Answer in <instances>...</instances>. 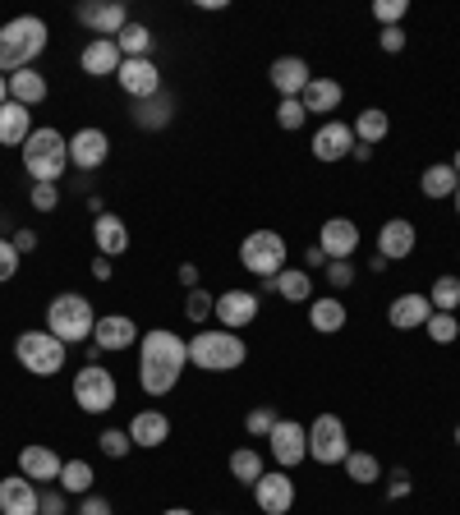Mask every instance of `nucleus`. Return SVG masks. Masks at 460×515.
I'll use <instances>...</instances> for the list:
<instances>
[{
  "label": "nucleus",
  "mask_w": 460,
  "mask_h": 515,
  "mask_svg": "<svg viewBox=\"0 0 460 515\" xmlns=\"http://www.w3.org/2000/svg\"><path fill=\"white\" fill-rule=\"evenodd\" d=\"M184 368H189V341L184 336L166 332V327L138 336V387L148 391V396L175 391Z\"/></svg>",
  "instance_id": "f257e3e1"
},
{
  "label": "nucleus",
  "mask_w": 460,
  "mask_h": 515,
  "mask_svg": "<svg viewBox=\"0 0 460 515\" xmlns=\"http://www.w3.org/2000/svg\"><path fill=\"white\" fill-rule=\"evenodd\" d=\"M46 42H51V28L37 14H19V19L0 23V74L33 69V60L46 51Z\"/></svg>",
  "instance_id": "f03ea898"
},
{
  "label": "nucleus",
  "mask_w": 460,
  "mask_h": 515,
  "mask_svg": "<svg viewBox=\"0 0 460 515\" xmlns=\"http://www.w3.org/2000/svg\"><path fill=\"white\" fill-rule=\"evenodd\" d=\"M23 171L33 175V184H60V175L69 171V138L60 129H33L23 143Z\"/></svg>",
  "instance_id": "7ed1b4c3"
},
{
  "label": "nucleus",
  "mask_w": 460,
  "mask_h": 515,
  "mask_svg": "<svg viewBox=\"0 0 460 515\" xmlns=\"http://www.w3.org/2000/svg\"><path fill=\"white\" fill-rule=\"evenodd\" d=\"M46 332L60 336L65 345L92 341V332H97V313H92L88 295H79V290H65V295L51 299V304H46Z\"/></svg>",
  "instance_id": "20e7f679"
},
{
  "label": "nucleus",
  "mask_w": 460,
  "mask_h": 515,
  "mask_svg": "<svg viewBox=\"0 0 460 515\" xmlns=\"http://www.w3.org/2000/svg\"><path fill=\"white\" fill-rule=\"evenodd\" d=\"M249 359V345L240 341V332H194L189 336V364L203 373H230Z\"/></svg>",
  "instance_id": "39448f33"
},
{
  "label": "nucleus",
  "mask_w": 460,
  "mask_h": 515,
  "mask_svg": "<svg viewBox=\"0 0 460 515\" xmlns=\"http://www.w3.org/2000/svg\"><path fill=\"white\" fill-rule=\"evenodd\" d=\"M65 355H69V345L51 332H19L14 336V359H19L33 378H56L60 368H65Z\"/></svg>",
  "instance_id": "423d86ee"
},
{
  "label": "nucleus",
  "mask_w": 460,
  "mask_h": 515,
  "mask_svg": "<svg viewBox=\"0 0 460 515\" xmlns=\"http://www.w3.org/2000/svg\"><path fill=\"white\" fill-rule=\"evenodd\" d=\"M240 263H244V272H253L258 281H276V276L286 272V235L253 230L249 240L240 244Z\"/></svg>",
  "instance_id": "0eeeda50"
},
{
  "label": "nucleus",
  "mask_w": 460,
  "mask_h": 515,
  "mask_svg": "<svg viewBox=\"0 0 460 515\" xmlns=\"http://www.w3.org/2000/svg\"><path fill=\"white\" fill-rule=\"evenodd\" d=\"M115 396H120V387H115L111 368L83 364L79 373H74V405H79L83 414H106L115 405Z\"/></svg>",
  "instance_id": "6e6552de"
},
{
  "label": "nucleus",
  "mask_w": 460,
  "mask_h": 515,
  "mask_svg": "<svg viewBox=\"0 0 460 515\" xmlns=\"http://www.w3.org/2000/svg\"><path fill=\"white\" fill-rule=\"evenodd\" d=\"M345 456H350L345 424L336 414H318L309 424V460H318V465H345Z\"/></svg>",
  "instance_id": "1a4fd4ad"
},
{
  "label": "nucleus",
  "mask_w": 460,
  "mask_h": 515,
  "mask_svg": "<svg viewBox=\"0 0 460 515\" xmlns=\"http://www.w3.org/2000/svg\"><path fill=\"white\" fill-rule=\"evenodd\" d=\"M267 451H272V460L281 465V470H290V465H304V456H309V433H304V424H295V419H281V424L267 433Z\"/></svg>",
  "instance_id": "9d476101"
},
{
  "label": "nucleus",
  "mask_w": 460,
  "mask_h": 515,
  "mask_svg": "<svg viewBox=\"0 0 460 515\" xmlns=\"http://www.w3.org/2000/svg\"><path fill=\"white\" fill-rule=\"evenodd\" d=\"M120 92L125 97H134V102H148V97H157L161 92V69H157V60L152 56H143V60H120Z\"/></svg>",
  "instance_id": "9b49d317"
},
{
  "label": "nucleus",
  "mask_w": 460,
  "mask_h": 515,
  "mask_svg": "<svg viewBox=\"0 0 460 515\" xmlns=\"http://www.w3.org/2000/svg\"><path fill=\"white\" fill-rule=\"evenodd\" d=\"M253 502L263 515H286L295 506V479L286 470H267L263 479L253 483Z\"/></svg>",
  "instance_id": "f8f14e48"
},
{
  "label": "nucleus",
  "mask_w": 460,
  "mask_h": 515,
  "mask_svg": "<svg viewBox=\"0 0 460 515\" xmlns=\"http://www.w3.org/2000/svg\"><path fill=\"white\" fill-rule=\"evenodd\" d=\"M106 157H111V138H106V129L83 125L79 134L69 138V166H79V171H97V166H106Z\"/></svg>",
  "instance_id": "ddd939ff"
},
{
  "label": "nucleus",
  "mask_w": 460,
  "mask_h": 515,
  "mask_svg": "<svg viewBox=\"0 0 460 515\" xmlns=\"http://www.w3.org/2000/svg\"><path fill=\"white\" fill-rule=\"evenodd\" d=\"M79 23L92 28L97 37H120V28L129 23V10L125 0H88V5H79Z\"/></svg>",
  "instance_id": "4468645a"
},
{
  "label": "nucleus",
  "mask_w": 460,
  "mask_h": 515,
  "mask_svg": "<svg viewBox=\"0 0 460 515\" xmlns=\"http://www.w3.org/2000/svg\"><path fill=\"white\" fill-rule=\"evenodd\" d=\"M318 249L327 253V263H341V258H355L359 249V226L350 217H327L318 235Z\"/></svg>",
  "instance_id": "2eb2a0df"
},
{
  "label": "nucleus",
  "mask_w": 460,
  "mask_h": 515,
  "mask_svg": "<svg viewBox=\"0 0 460 515\" xmlns=\"http://www.w3.org/2000/svg\"><path fill=\"white\" fill-rule=\"evenodd\" d=\"M120 46H115V37H92L88 46L79 51V65L88 79H111V74H120Z\"/></svg>",
  "instance_id": "dca6fc26"
},
{
  "label": "nucleus",
  "mask_w": 460,
  "mask_h": 515,
  "mask_svg": "<svg viewBox=\"0 0 460 515\" xmlns=\"http://www.w3.org/2000/svg\"><path fill=\"white\" fill-rule=\"evenodd\" d=\"M60 470H65V460L56 456L51 447H42V442H33V447H23L19 451V474L23 479H33V483H60Z\"/></svg>",
  "instance_id": "f3484780"
},
{
  "label": "nucleus",
  "mask_w": 460,
  "mask_h": 515,
  "mask_svg": "<svg viewBox=\"0 0 460 515\" xmlns=\"http://www.w3.org/2000/svg\"><path fill=\"white\" fill-rule=\"evenodd\" d=\"M37 483L23 479V474H10V479H0V515H42L37 506Z\"/></svg>",
  "instance_id": "a211bd4d"
},
{
  "label": "nucleus",
  "mask_w": 460,
  "mask_h": 515,
  "mask_svg": "<svg viewBox=\"0 0 460 515\" xmlns=\"http://www.w3.org/2000/svg\"><path fill=\"white\" fill-rule=\"evenodd\" d=\"M217 318H221L226 332L249 327V322L258 318V295H253V290H221L217 295Z\"/></svg>",
  "instance_id": "6ab92c4d"
},
{
  "label": "nucleus",
  "mask_w": 460,
  "mask_h": 515,
  "mask_svg": "<svg viewBox=\"0 0 460 515\" xmlns=\"http://www.w3.org/2000/svg\"><path fill=\"white\" fill-rule=\"evenodd\" d=\"M355 152V129L345 120H327V125L313 134V157L318 161H345Z\"/></svg>",
  "instance_id": "aec40b11"
},
{
  "label": "nucleus",
  "mask_w": 460,
  "mask_h": 515,
  "mask_svg": "<svg viewBox=\"0 0 460 515\" xmlns=\"http://www.w3.org/2000/svg\"><path fill=\"white\" fill-rule=\"evenodd\" d=\"M414 244H419V230H414V221H405V217H391L387 226L378 230V258H387V263L410 258Z\"/></svg>",
  "instance_id": "412c9836"
},
{
  "label": "nucleus",
  "mask_w": 460,
  "mask_h": 515,
  "mask_svg": "<svg viewBox=\"0 0 460 515\" xmlns=\"http://www.w3.org/2000/svg\"><path fill=\"white\" fill-rule=\"evenodd\" d=\"M267 79H272V88L281 92V97H299V92L309 88V60L304 56H281L272 60V69H267Z\"/></svg>",
  "instance_id": "4be33fe9"
},
{
  "label": "nucleus",
  "mask_w": 460,
  "mask_h": 515,
  "mask_svg": "<svg viewBox=\"0 0 460 515\" xmlns=\"http://www.w3.org/2000/svg\"><path fill=\"white\" fill-rule=\"evenodd\" d=\"M92 345H97V350H129V345H138L134 318H125V313H106V318H97Z\"/></svg>",
  "instance_id": "5701e85b"
},
{
  "label": "nucleus",
  "mask_w": 460,
  "mask_h": 515,
  "mask_svg": "<svg viewBox=\"0 0 460 515\" xmlns=\"http://www.w3.org/2000/svg\"><path fill=\"white\" fill-rule=\"evenodd\" d=\"M387 318L396 332H424V322L433 318V304H428V295H396Z\"/></svg>",
  "instance_id": "b1692460"
},
{
  "label": "nucleus",
  "mask_w": 460,
  "mask_h": 515,
  "mask_svg": "<svg viewBox=\"0 0 460 515\" xmlns=\"http://www.w3.org/2000/svg\"><path fill=\"white\" fill-rule=\"evenodd\" d=\"M92 240L102 249V258H125L129 253V226L115 212H102V217L92 221Z\"/></svg>",
  "instance_id": "393cba45"
},
{
  "label": "nucleus",
  "mask_w": 460,
  "mask_h": 515,
  "mask_svg": "<svg viewBox=\"0 0 460 515\" xmlns=\"http://www.w3.org/2000/svg\"><path fill=\"white\" fill-rule=\"evenodd\" d=\"M129 437H134V447L143 451H157L166 437H171V419L161 410H138L134 414V424H129Z\"/></svg>",
  "instance_id": "a878e982"
},
{
  "label": "nucleus",
  "mask_w": 460,
  "mask_h": 515,
  "mask_svg": "<svg viewBox=\"0 0 460 515\" xmlns=\"http://www.w3.org/2000/svg\"><path fill=\"white\" fill-rule=\"evenodd\" d=\"M299 102H304L309 115H332V111H341L345 88L336 79H309V88L299 92Z\"/></svg>",
  "instance_id": "bb28decb"
},
{
  "label": "nucleus",
  "mask_w": 460,
  "mask_h": 515,
  "mask_svg": "<svg viewBox=\"0 0 460 515\" xmlns=\"http://www.w3.org/2000/svg\"><path fill=\"white\" fill-rule=\"evenodd\" d=\"M345 322H350V313H345V304L336 295H318L309 304V327L313 332L336 336V332H345Z\"/></svg>",
  "instance_id": "cd10ccee"
},
{
  "label": "nucleus",
  "mask_w": 460,
  "mask_h": 515,
  "mask_svg": "<svg viewBox=\"0 0 460 515\" xmlns=\"http://www.w3.org/2000/svg\"><path fill=\"white\" fill-rule=\"evenodd\" d=\"M28 134H33V111L19 102L0 106V143H5V148H23Z\"/></svg>",
  "instance_id": "c85d7f7f"
},
{
  "label": "nucleus",
  "mask_w": 460,
  "mask_h": 515,
  "mask_svg": "<svg viewBox=\"0 0 460 515\" xmlns=\"http://www.w3.org/2000/svg\"><path fill=\"white\" fill-rule=\"evenodd\" d=\"M355 143H368V148H378L382 138L391 134V115L382 111V106H364V111H359V120L355 125Z\"/></svg>",
  "instance_id": "c756f323"
},
{
  "label": "nucleus",
  "mask_w": 460,
  "mask_h": 515,
  "mask_svg": "<svg viewBox=\"0 0 460 515\" xmlns=\"http://www.w3.org/2000/svg\"><path fill=\"white\" fill-rule=\"evenodd\" d=\"M10 102L28 106V111H33L37 102H46V74H37V69H19V74H10Z\"/></svg>",
  "instance_id": "7c9ffc66"
},
{
  "label": "nucleus",
  "mask_w": 460,
  "mask_h": 515,
  "mask_svg": "<svg viewBox=\"0 0 460 515\" xmlns=\"http://www.w3.org/2000/svg\"><path fill=\"white\" fill-rule=\"evenodd\" d=\"M171 115H175V102L166 97V92L148 97V102H134V125H138V129H161V125H171Z\"/></svg>",
  "instance_id": "2f4dec72"
},
{
  "label": "nucleus",
  "mask_w": 460,
  "mask_h": 515,
  "mask_svg": "<svg viewBox=\"0 0 460 515\" xmlns=\"http://www.w3.org/2000/svg\"><path fill=\"white\" fill-rule=\"evenodd\" d=\"M267 286H272L276 295L286 299V304H304V299L313 295V281H309V272H299V267H286V272L276 276V281H267Z\"/></svg>",
  "instance_id": "473e14b6"
},
{
  "label": "nucleus",
  "mask_w": 460,
  "mask_h": 515,
  "mask_svg": "<svg viewBox=\"0 0 460 515\" xmlns=\"http://www.w3.org/2000/svg\"><path fill=\"white\" fill-rule=\"evenodd\" d=\"M456 184H460V175L451 171V161H437V166H428V171H424L419 189H424L428 198H451V194H456Z\"/></svg>",
  "instance_id": "72a5a7b5"
},
{
  "label": "nucleus",
  "mask_w": 460,
  "mask_h": 515,
  "mask_svg": "<svg viewBox=\"0 0 460 515\" xmlns=\"http://www.w3.org/2000/svg\"><path fill=\"white\" fill-rule=\"evenodd\" d=\"M345 479L359 483V488H368V483H378V479H382L378 456H373V451H350V456H345Z\"/></svg>",
  "instance_id": "f704fd0d"
},
{
  "label": "nucleus",
  "mask_w": 460,
  "mask_h": 515,
  "mask_svg": "<svg viewBox=\"0 0 460 515\" xmlns=\"http://www.w3.org/2000/svg\"><path fill=\"white\" fill-rule=\"evenodd\" d=\"M115 46H120V56H125V60H143L152 51V33L143 28V23L129 19L125 28H120V37H115Z\"/></svg>",
  "instance_id": "c9c22d12"
},
{
  "label": "nucleus",
  "mask_w": 460,
  "mask_h": 515,
  "mask_svg": "<svg viewBox=\"0 0 460 515\" xmlns=\"http://www.w3.org/2000/svg\"><path fill=\"white\" fill-rule=\"evenodd\" d=\"M92 483H97V474H92L88 460H65V470H60V488H65L69 497H88Z\"/></svg>",
  "instance_id": "e433bc0d"
},
{
  "label": "nucleus",
  "mask_w": 460,
  "mask_h": 515,
  "mask_svg": "<svg viewBox=\"0 0 460 515\" xmlns=\"http://www.w3.org/2000/svg\"><path fill=\"white\" fill-rule=\"evenodd\" d=\"M267 474V465H263V456L253 447H240V451H230V479H240V483H258Z\"/></svg>",
  "instance_id": "4c0bfd02"
},
{
  "label": "nucleus",
  "mask_w": 460,
  "mask_h": 515,
  "mask_svg": "<svg viewBox=\"0 0 460 515\" xmlns=\"http://www.w3.org/2000/svg\"><path fill=\"white\" fill-rule=\"evenodd\" d=\"M428 304H433V313H456L460 309V276H437L433 290H428Z\"/></svg>",
  "instance_id": "58836bf2"
},
{
  "label": "nucleus",
  "mask_w": 460,
  "mask_h": 515,
  "mask_svg": "<svg viewBox=\"0 0 460 515\" xmlns=\"http://www.w3.org/2000/svg\"><path fill=\"white\" fill-rule=\"evenodd\" d=\"M97 447H102V456L125 460L129 451H134V437H129V428H106V433L97 437Z\"/></svg>",
  "instance_id": "ea45409f"
},
{
  "label": "nucleus",
  "mask_w": 460,
  "mask_h": 515,
  "mask_svg": "<svg viewBox=\"0 0 460 515\" xmlns=\"http://www.w3.org/2000/svg\"><path fill=\"white\" fill-rule=\"evenodd\" d=\"M424 332L433 336L437 345H456V336H460V322H456V313H433V318L424 322Z\"/></svg>",
  "instance_id": "a19ab883"
},
{
  "label": "nucleus",
  "mask_w": 460,
  "mask_h": 515,
  "mask_svg": "<svg viewBox=\"0 0 460 515\" xmlns=\"http://www.w3.org/2000/svg\"><path fill=\"white\" fill-rule=\"evenodd\" d=\"M212 313H217V299L207 295V290H189V295H184V318L189 322H203V318H212Z\"/></svg>",
  "instance_id": "79ce46f5"
},
{
  "label": "nucleus",
  "mask_w": 460,
  "mask_h": 515,
  "mask_svg": "<svg viewBox=\"0 0 460 515\" xmlns=\"http://www.w3.org/2000/svg\"><path fill=\"white\" fill-rule=\"evenodd\" d=\"M304 120H309L304 102H299V97H281V106H276V125L281 129H304Z\"/></svg>",
  "instance_id": "37998d69"
},
{
  "label": "nucleus",
  "mask_w": 460,
  "mask_h": 515,
  "mask_svg": "<svg viewBox=\"0 0 460 515\" xmlns=\"http://www.w3.org/2000/svg\"><path fill=\"white\" fill-rule=\"evenodd\" d=\"M405 14H410V5H405V0H373V19H378L382 28H396Z\"/></svg>",
  "instance_id": "c03bdc74"
},
{
  "label": "nucleus",
  "mask_w": 460,
  "mask_h": 515,
  "mask_svg": "<svg viewBox=\"0 0 460 515\" xmlns=\"http://www.w3.org/2000/svg\"><path fill=\"white\" fill-rule=\"evenodd\" d=\"M276 424H281V419H276V410H272V405H258V410H249V419H244V428H249V437H267Z\"/></svg>",
  "instance_id": "a18cd8bd"
},
{
  "label": "nucleus",
  "mask_w": 460,
  "mask_h": 515,
  "mask_svg": "<svg viewBox=\"0 0 460 515\" xmlns=\"http://www.w3.org/2000/svg\"><path fill=\"white\" fill-rule=\"evenodd\" d=\"M33 207L37 212H56L60 207V184H33Z\"/></svg>",
  "instance_id": "49530a36"
},
{
  "label": "nucleus",
  "mask_w": 460,
  "mask_h": 515,
  "mask_svg": "<svg viewBox=\"0 0 460 515\" xmlns=\"http://www.w3.org/2000/svg\"><path fill=\"white\" fill-rule=\"evenodd\" d=\"M19 258L23 253L14 249V240H0V281H10V276L19 272Z\"/></svg>",
  "instance_id": "de8ad7c7"
},
{
  "label": "nucleus",
  "mask_w": 460,
  "mask_h": 515,
  "mask_svg": "<svg viewBox=\"0 0 460 515\" xmlns=\"http://www.w3.org/2000/svg\"><path fill=\"white\" fill-rule=\"evenodd\" d=\"M65 497H69V493L56 483V488H46V493L37 497V506H42V515H65Z\"/></svg>",
  "instance_id": "09e8293b"
},
{
  "label": "nucleus",
  "mask_w": 460,
  "mask_h": 515,
  "mask_svg": "<svg viewBox=\"0 0 460 515\" xmlns=\"http://www.w3.org/2000/svg\"><path fill=\"white\" fill-rule=\"evenodd\" d=\"M327 281H332L336 290L350 286V281H355V267H350V258H341V263H327Z\"/></svg>",
  "instance_id": "8fccbe9b"
},
{
  "label": "nucleus",
  "mask_w": 460,
  "mask_h": 515,
  "mask_svg": "<svg viewBox=\"0 0 460 515\" xmlns=\"http://www.w3.org/2000/svg\"><path fill=\"white\" fill-rule=\"evenodd\" d=\"M79 515H111V502H106V497H97V493H88L79 502Z\"/></svg>",
  "instance_id": "3c124183"
},
{
  "label": "nucleus",
  "mask_w": 460,
  "mask_h": 515,
  "mask_svg": "<svg viewBox=\"0 0 460 515\" xmlns=\"http://www.w3.org/2000/svg\"><path fill=\"white\" fill-rule=\"evenodd\" d=\"M382 51H387V56L405 51V33H401V28H382Z\"/></svg>",
  "instance_id": "603ef678"
},
{
  "label": "nucleus",
  "mask_w": 460,
  "mask_h": 515,
  "mask_svg": "<svg viewBox=\"0 0 460 515\" xmlns=\"http://www.w3.org/2000/svg\"><path fill=\"white\" fill-rule=\"evenodd\" d=\"M14 249H19V253H33V249H37V235H33V230H19V235H14Z\"/></svg>",
  "instance_id": "864d4df0"
},
{
  "label": "nucleus",
  "mask_w": 460,
  "mask_h": 515,
  "mask_svg": "<svg viewBox=\"0 0 460 515\" xmlns=\"http://www.w3.org/2000/svg\"><path fill=\"white\" fill-rule=\"evenodd\" d=\"M180 286H189V290L198 286V267H194V263H184V267H180Z\"/></svg>",
  "instance_id": "5fc2aeb1"
},
{
  "label": "nucleus",
  "mask_w": 460,
  "mask_h": 515,
  "mask_svg": "<svg viewBox=\"0 0 460 515\" xmlns=\"http://www.w3.org/2000/svg\"><path fill=\"white\" fill-rule=\"evenodd\" d=\"M92 276H97V281H111V258H97V263H92Z\"/></svg>",
  "instance_id": "6e6d98bb"
},
{
  "label": "nucleus",
  "mask_w": 460,
  "mask_h": 515,
  "mask_svg": "<svg viewBox=\"0 0 460 515\" xmlns=\"http://www.w3.org/2000/svg\"><path fill=\"white\" fill-rule=\"evenodd\" d=\"M410 493V479H405V474H396V479H391V497H405Z\"/></svg>",
  "instance_id": "4d7b16f0"
},
{
  "label": "nucleus",
  "mask_w": 460,
  "mask_h": 515,
  "mask_svg": "<svg viewBox=\"0 0 460 515\" xmlns=\"http://www.w3.org/2000/svg\"><path fill=\"white\" fill-rule=\"evenodd\" d=\"M304 263H309V267H322V263H327V253H322V249H309V253H304Z\"/></svg>",
  "instance_id": "13d9d810"
},
{
  "label": "nucleus",
  "mask_w": 460,
  "mask_h": 515,
  "mask_svg": "<svg viewBox=\"0 0 460 515\" xmlns=\"http://www.w3.org/2000/svg\"><path fill=\"white\" fill-rule=\"evenodd\" d=\"M350 157H355V161H368V157H373V148H368V143H355V152H350Z\"/></svg>",
  "instance_id": "bf43d9fd"
},
{
  "label": "nucleus",
  "mask_w": 460,
  "mask_h": 515,
  "mask_svg": "<svg viewBox=\"0 0 460 515\" xmlns=\"http://www.w3.org/2000/svg\"><path fill=\"white\" fill-rule=\"evenodd\" d=\"M10 102V74H0V106Z\"/></svg>",
  "instance_id": "052dcab7"
},
{
  "label": "nucleus",
  "mask_w": 460,
  "mask_h": 515,
  "mask_svg": "<svg viewBox=\"0 0 460 515\" xmlns=\"http://www.w3.org/2000/svg\"><path fill=\"white\" fill-rule=\"evenodd\" d=\"M161 515H194L189 506H171V511H161Z\"/></svg>",
  "instance_id": "680f3d73"
},
{
  "label": "nucleus",
  "mask_w": 460,
  "mask_h": 515,
  "mask_svg": "<svg viewBox=\"0 0 460 515\" xmlns=\"http://www.w3.org/2000/svg\"><path fill=\"white\" fill-rule=\"evenodd\" d=\"M451 171H456V175H460V148H456V157H451Z\"/></svg>",
  "instance_id": "e2e57ef3"
},
{
  "label": "nucleus",
  "mask_w": 460,
  "mask_h": 515,
  "mask_svg": "<svg viewBox=\"0 0 460 515\" xmlns=\"http://www.w3.org/2000/svg\"><path fill=\"white\" fill-rule=\"evenodd\" d=\"M451 203H456V212H460V184H456V194H451Z\"/></svg>",
  "instance_id": "0e129e2a"
},
{
  "label": "nucleus",
  "mask_w": 460,
  "mask_h": 515,
  "mask_svg": "<svg viewBox=\"0 0 460 515\" xmlns=\"http://www.w3.org/2000/svg\"><path fill=\"white\" fill-rule=\"evenodd\" d=\"M456 447H460V428H456Z\"/></svg>",
  "instance_id": "69168bd1"
}]
</instances>
